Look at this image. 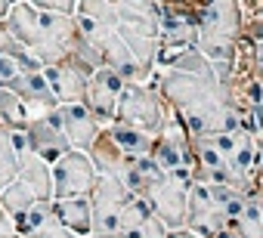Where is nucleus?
Segmentation results:
<instances>
[{"label":"nucleus","mask_w":263,"mask_h":238,"mask_svg":"<svg viewBox=\"0 0 263 238\" xmlns=\"http://www.w3.org/2000/svg\"><path fill=\"white\" fill-rule=\"evenodd\" d=\"M87 238H124L121 232H93V235H87Z\"/></svg>","instance_id":"32"},{"label":"nucleus","mask_w":263,"mask_h":238,"mask_svg":"<svg viewBox=\"0 0 263 238\" xmlns=\"http://www.w3.org/2000/svg\"><path fill=\"white\" fill-rule=\"evenodd\" d=\"M167 238H201V235H195L192 229H186V226H183V229H171V232H167Z\"/></svg>","instance_id":"30"},{"label":"nucleus","mask_w":263,"mask_h":238,"mask_svg":"<svg viewBox=\"0 0 263 238\" xmlns=\"http://www.w3.org/2000/svg\"><path fill=\"white\" fill-rule=\"evenodd\" d=\"M241 41V13L235 0H211L198 16V50L214 62L220 81L229 77L235 47Z\"/></svg>","instance_id":"3"},{"label":"nucleus","mask_w":263,"mask_h":238,"mask_svg":"<svg viewBox=\"0 0 263 238\" xmlns=\"http://www.w3.org/2000/svg\"><path fill=\"white\" fill-rule=\"evenodd\" d=\"M241 13V37L260 44L263 41V0H235Z\"/></svg>","instance_id":"21"},{"label":"nucleus","mask_w":263,"mask_h":238,"mask_svg":"<svg viewBox=\"0 0 263 238\" xmlns=\"http://www.w3.org/2000/svg\"><path fill=\"white\" fill-rule=\"evenodd\" d=\"M257 180H263V130L257 133Z\"/></svg>","instance_id":"28"},{"label":"nucleus","mask_w":263,"mask_h":238,"mask_svg":"<svg viewBox=\"0 0 263 238\" xmlns=\"http://www.w3.org/2000/svg\"><path fill=\"white\" fill-rule=\"evenodd\" d=\"M130 198H134V192H130L121 180L99 173V180H96V186L90 192V201H93V232H121V213H124Z\"/></svg>","instance_id":"9"},{"label":"nucleus","mask_w":263,"mask_h":238,"mask_svg":"<svg viewBox=\"0 0 263 238\" xmlns=\"http://www.w3.org/2000/svg\"><path fill=\"white\" fill-rule=\"evenodd\" d=\"M195 180L189 167L180 170H161L143 192L140 198L152 207V213L167 226V229H183L186 226V210H189V192Z\"/></svg>","instance_id":"5"},{"label":"nucleus","mask_w":263,"mask_h":238,"mask_svg":"<svg viewBox=\"0 0 263 238\" xmlns=\"http://www.w3.org/2000/svg\"><path fill=\"white\" fill-rule=\"evenodd\" d=\"M56 111H59V121H62V130L68 136V143L74 149L87 152L93 146V140L99 136V130H102V124L93 117V111L84 102H59Z\"/></svg>","instance_id":"13"},{"label":"nucleus","mask_w":263,"mask_h":238,"mask_svg":"<svg viewBox=\"0 0 263 238\" xmlns=\"http://www.w3.org/2000/svg\"><path fill=\"white\" fill-rule=\"evenodd\" d=\"M13 4H16V0H0V19H7V13L13 10Z\"/></svg>","instance_id":"31"},{"label":"nucleus","mask_w":263,"mask_h":238,"mask_svg":"<svg viewBox=\"0 0 263 238\" xmlns=\"http://www.w3.org/2000/svg\"><path fill=\"white\" fill-rule=\"evenodd\" d=\"M56 201V210L62 216V223L78 232L81 238H87L93 232V201L90 195H71V198H53Z\"/></svg>","instance_id":"19"},{"label":"nucleus","mask_w":263,"mask_h":238,"mask_svg":"<svg viewBox=\"0 0 263 238\" xmlns=\"http://www.w3.org/2000/svg\"><path fill=\"white\" fill-rule=\"evenodd\" d=\"M152 77L158 81L167 105L195 136H217L241 127L235 108L229 105L226 84L220 81L214 62L198 47L161 53Z\"/></svg>","instance_id":"1"},{"label":"nucleus","mask_w":263,"mask_h":238,"mask_svg":"<svg viewBox=\"0 0 263 238\" xmlns=\"http://www.w3.org/2000/svg\"><path fill=\"white\" fill-rule=\"evenodd\" d=\"M87 155L93 158V164H96V170H99V173L115 176V180H124V173H127L130 161H134V155H127V152H124V149L108 136V130H105V127L99 130V136L93 140V146L87 149Z\"/></svg>","instance_id":"18"},{"label":"nucleus","mask_w":263,"mask_h":238,"mask_svg":"<svg viewBox=\"0 0 263 238\" xmlns=\"http://www.w3.org/2000/svg\"><path fill=\"white\" fill-rule=\"evenodd\" d=\"M93 65L78 59V56H68L62 62H53V65H44V74L56 93L59 102H84L87 96V84L93 77Z\"/></svg>","instance_id":"11"},{"label":"nucleus","mask_w":263,"mask_h":238,"mask_svg":"<svg viewBox=\"0 0 263 238\" xmlns=\"http://www.w3.org/2000/svg\"><path fill=\"white\" fill-rule=\"evenodd\" d=\"M25 117H28L25 102H22L13 90L0 87V124H22Z\"/></svg>","instance_id":"22"},{"label":"nucleus","mask_w":263,"mask_h":238,"mask_svg":"<svg viewBox=\"0 0 263 238\" xmlns=\"http://www.w3.org/2000/svg\"><path fill=\"white\" fill-rule=\"evenodd\" d=\"M254 65H257V77L263 81V41L254 44Z\"/></svg>","instance_id":"29"},{"label":"nucleus","mask_w":263,"mask_h":238,"mask_svg":"<svg viewBox=\"0 0 263 238\" xmlns=\"http://www.w3.org/2000/svg\"><path fill=\"white\" fill-rule=\"evenodd\" d=\"M0 53H4V56H31V53L19 44V37L13 34V28H10L7 19H0Z\"/></svg>","instance_id":"24"},{"label":"nucleus","mask_w":263,"mask_h":238,"mask_svg":"<svg viewBox=\"0 0 263 238\" xmlns=\"http://www.w3.org/2000/svg\"><path fill=\"white\" fill-rule=\"evenodd\" d=\"M260 108H263V99H260Z\"/></svg>","instance_id":"34"},{"label":"nucleus","mask_w":263,"mask_h":238,"mask_svg":"<svg viewBox=\"0 0 263 238\" xmlns=\"http://www.w3.org/2000/svg\"><path fill=\"white\" fill-rule=\"evenodd\" d=\"M10 90L25 102L28 114H34V111H50V108L59 105V99H56V93H53L47 74H44V68H25V71L13 81Z\"/></svg>","instance_id":"14"},{"label":"nucleus","mask_w":263,"mask_h":238,"mask_svg":"<svg viewBox=\"0 0 263 238\" xmlns=\"http://www.w3.org/2000/svg\"><path fill=\"white\" fill-rule=\"evenodd\" d=\"M59 108V105H56ZM50 108V111H34L28 114L22 127H25V140H28V149L34 155H41L44 161L56 164L65 152H71L74 146L68 143L65 130H62V121H59V111Z\"/></svg>","instance_id":"7"},{"label":"nucleus","mask_w":263,"mask_h":238,"mask_svg":"<svg viewBox=\"0 0 263 238\" xmlns=\"http://www.w3.org/2000/svg\"><path fill=\"white\" fill-rule=\"evenodd\" d=\"M25 152H28L25 127L22 124H0V192L16 180Z\"/></svg>","instance_id":"17"},{"label":"nucleus","mask_w":263,"mask_h":238,"mask_svg":"<svg viewBox=\"0 0 263 238\" xmlns=\"http://www.w3.org/2000/svg\"><path fill=\"white\" fill-rule=\"evenodd\" d=\"M124 84H127V81H124L115 68H108V65H99V68L93 71L90 84H87L84 105L93 111V117H96L102 127H108L115 117H118V99H121Z\"/></svg>","instance_id":"10"},{"label":"nucleus","mask_w":263,"mask_h":238,"mask_svg":"<svg viewBox=\"0 0 263 238\" xmlns=\"http://www.w3.org/2000/svg\"><path fill=\"white\" fill-rule=\"evenodd\" d=\"M0 238H28V235H25V232H19V229H13V232H4Z\"/></svg>","instance_id":"33"},{"label":"nucleus","mask_w":263,"mask_h":238,"mask_svg":"<svg viewBox=\"0 0 263 238\" xmlns=\"http://www.w3.org/2000/svg\"><path fill=\"white\" fill-rule=\"evenodd\" d=\"M47 198H53V164L28 149L22 155L16 180L0 192V204L7 207V213L13 216V223L19 229L22 220L28 216V210L37 201H47Z\"/></svg>","instance_id":"4"},{"label":"nucleus","mask_w":263,"mask_h":238,"mask_svg":"<svg viewBox=\"0 0 263 238\" xmlns=\"http://www.w3.org/2000/svg\"><path fill=\"white\" fill-rule=\"evenodd\" d=\"M158 7H164V10H177V13H186V16H201V10L211 4V0H155Z\"/></svg>","instance_id":"25"},{"label":"nucleus","mask_w":263,"mask_h":238,"mask_svg":"<svg viewBox=\"0 0 263 238\" xmlns=\"http://www.w3.org/2000/svg\"><path fill=\"white\" fill-rule=\"evenodd\" d=\"M167 111H171V105L161 96V87H158L155 77H149L143 84L140 81H127L124 84L121 99H118V117L121 121L158 133V127H161Z\"/></svg>","instance_id":"6"},{"label":"nucleus","mask_w":263,"mask_h":238,"mask_svg":"<svg viewBox=\"0 0 263 238\" xmlns=\"http://www.w3.org/2000/svg\"><path fill=\"white\" fill-rule=\"evenodd\" d=\"M167 232H171V229H167V226H164L155 213H149L143 223L130 226V229H124L121 235H124V238H167Z\"/></svg>","instance_id":"23"},{"label":"nucleus","mask_w":263,"mask_h":238,"mask_svg":"<svg viewBox=\"0 0 263 238\" xmlns=\"http://www.w3.org/2000/svg\"><path fill=\"white\" fill-rule=\"evenodd\" d=\"M13 229H16L13 216L7 213V207H4V204H0V235H4V232H13Z\"/></svg>","instance_id":"27"},{"label":"nucleus","mask_w":263,"mask_h":238,"mask_svg":"<svg viewBox=\"0 0 263 238\" xmlns=\"http://www.w3.org/2000/svg\"><path fill=\"white\" fill-rule=\"evenodd\" d=\"M105 130H108V136L127 155H152V146H155V133L152 130H143L137 124H127V121H121V117H115Z\"/></svg>","instance_id":"20"},{"label":"nucleus","mask_w":263,"mask_h":238,"mask_svg":"<svg viewBox=\"0 0 263 238\" xmlns=\"http://www.w3.org/2000/svg\"><path fill=\"white\" fill-rule=\"evenodd\" d=\"M158 31H161V53L180 47H198V19L158 7Z\"/></svg>","instance_id":"15"},{"label":"nucleus","mask_w":263,"mask_h":238,"mask_svg":"<svg viewBox=\"0 0 263 238\" xmlns=\"http://www.w3.org/2000/svg\"><path fill=\"white\" fill-rule=\"evenodd\" d=\"M96 180H99V170H96L93 158L84 149H71L53 164V198L90 195Z\"/></svg>","instance_id":"8"},{"label":"nucleus","mask_w":263,"mask_h":238,"mask_svg":"<svg viewBox=\"0 0 263 238\" xmlns=\"http://www.w3.org/2000/svg\"><path fill=\"white\" fill-rule=\"evenodd\" d=\"M19 232H25L28 238H81L78 232H71V229L62 223V216H59L53 198L37 201V204L28 210V216L22 220Z\"/></svg>","instance_id":"16"},{"label":"nucleus","mask_w":263,"mask_h":238,"mask_svg":"<svg viewBox=\"0 0 263 238\" xmlns=\"http://www.w3.org/2000/svg\"><path fill=\"white\" fill-rule=\"evenodd\" d=\"M7 22H10L13 34L19 37V44L41 65H53V62L68 59V56H78V59L90 62L93 68L105 65L102 56L93 50V44L84 37L74 13L37 10L28 0H16L13 10L7 13Z\"/></svg>","instance_id":"2"},{"label":"nucleus","mask_w":263,"mask_h":238,"mask_svg":"<svg viewBox=\"0 0 263 238\" xmlns=\"http://www.w3.org/2000/svg\"><path fill=\"white\" fill-rule=\"evenodd\" d=\"M37 10H53V13H74L78 0H28Z\"/></svg>","instance_id":"26"},{"label":"nucleus","mask_w":263,"mask_h":238,"mask_svg":"<svg viewBox=\"0 0 263 238\" xmlns=\"http://www.w3.org/2000/svg\"><path fill=\"white\" fill-rule=\"evenodd\" d=\"M229 226L226 210L208 195L204 183H195L189 192V210H186V229H192L201 238H217Z\"/></svg>","instance_id":"12"}]
</instances>
